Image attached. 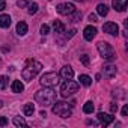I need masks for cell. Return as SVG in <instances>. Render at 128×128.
I'll list each match as a JSON object with an SVG mask.
<instances>
[{"label": "cell", "instance_id": "obj_11", "mask_svg": "<svg viewBox=\"0 0 128 128\" xmlns=\"http://www.w3.org/2000/svg\"><path fill=\"white\" fill-rule=\"evenodd\" d=\"M60 78H65V80H68V78H72V76H74V71H72V68L70 66V65H65L62 70H60Z\"/></svg>", "mask_w": 128, "mask_h": 128}, {"label": "cell", "instance_id": "obj_20", "mask_svg": "<svg viewBox=\"0 0 128 128\" xmlns=\"http://www.w3.org/2000/svg\"><path fill=\"white\" fill-rule=\"evenodd\" d=\"M23 112H24V114L26 116H32L33 114V112H35V106L33 104H24V107H23Z\"/></svg>", "mask_w": 128, "mask_h": 128}, {"label": "cell", "instance_id": "obj_27", "mask_svg": "<svg viewBox=\"0 0 128 128\" xmlns=\"http://www.w3.org/2000/svg\"><path fill=\"white\" fill-rule=\"evenodd\" d=\"M48 33H50V26H48V24H42V26H41V35L45 36V35H48Z\"/></svg>", "mask_w": 128, "mask_h": 128}, {"label": "cell", "instance_id": "obj_21", "mask_svg": "<svg viewBox=\"0 0 128 128\" xmlns=\"http://www.w3.org/2000/svg\"><path fill=\"white\" fill-rule=\"evenodd\" d=\"M14 125H15V126H27V122H26L23 118L15 116V118H14Z\"/></svg>", "mask_w": 128, "mask_h": 128}, {"label": "cell", "instance_id": "obj_23", "mask_svg": "<svg viewBox=\"0 0 128 128\" xmlns=\"http://www.w3.org/2000/svg\"><path fill=\"white\" fill-rule=\"evenodd\" d=\"M94 110H95V107H94L92 101H88V102L83 106V112H84V113H88V114H89V113H92Z\"/></svg>", "mask_w": 128, "mask_h": 128}, {"label": "cell", "instance_id": "obj_15", "mask_svg": "<svg viewBox=\"0 0 128 128\" xmlns=\"http://www.w3.org/2000/svg\"><path fill=\"white\" fill-rule=\"evenodd\" d=\"M53 27H54L56 33H63V32H65V24H63L62 21H59V20L53 21Z\"/></svg>", "mask_w": 128, "mask_h": 128}, {"label": "cell", "instance_id": "obj_2", "mask_svg": "<svg viewBox=\"0 0 128 128\" xmlns=\"http://www.w3.org/2000/svg\"><path fill=\"white\" fill-rule=\"evenodd\" d=\"M41 70H42V63H41V62H38V60H35V59H27L26 66H24L23 71H21V77H23V80H26V82H32V80L41 72Z\"/></svg>", "mask_w": 128, "mask_h": 128}, {"label": "cell", "instance_id": "obj_16", "mask_svg": "<svg viewBox=\"0 0 128 128\" xmlns=\"http://www.w3.org/2000/svg\"><path fill=\"white\" fill-rule=\"evenodd\" d=\"M11 26V17L2 14L0 15V27H9Z\"/></svg>", "mask_w": 128, "mask_h": 128}, {"label": "cell", "instance_id": "obj_7", "mask_svg": "<svg viewBox=\"0 0 128 128\" xmlns=\"http://www.w3.org/2000/svg\"><path fill=\"white\" fill-rule=\"evenodd\" d=\"M56 11L60 14V15H71L74 11H76V6L72 3H60L56 6Z\"/></svg>", "mask_w": 128, "mask_h": 128}, {"label": "cell", "instance_id": "obj_29", "mask_svg": "<svg viewBox=\"0 0 128 128\" xmlns=\"http://www.w3.org/2000/svg\"><path fill=\"white\" fill-rule=\"evenodd\" d=\"M112 95H113L114 98H116V96H120V98H125V94H124L122 90H113V92H112Z\"/></svg>", "mask_w": 128, "mask_h": 128}, {"label": "cell", "instance_id": "obj_1", "mask_svg": "<svg viewBox=\"0 0 128 128\" xmlns=\"http://www.w3.org/2000/svg\"><path fill=\"white\" fill-rule=\"evenodd\" d=\"M56 98H57L56 90H54L53 88H50V86H44V89H41V90H38V92L35 94V101H36L38 104H41L42 107L51 106V104L56 101Z\"/></svg>", "mask_w": 128, "mask_h": 128}, {"label": "cell", "instance_id": "obj_37", "mask_svg": "<svg viewBox=\"0 0 128 128\" xmlns=\"http://www.w3.org/2000/svg\"><path fill=\"white\" fill-rule=\"evenodd\" d=\"M2 106H3V102H2V101H0V108H2Z\"/></svg>", "mask_w": 128, "mask_h": 128}, {"label": "cell", "instance_id": "obj_6", "mask_svg": "<svg viewBox=\"0 0 128 128\" xmlns=\"http://www.w3.org/2000/svg\"><path fill=\"white\" fill-rule=\"evenodd\" d=\"M60 82V76L57 74V72H45L42 77H41V80H39V83L42 84V86H50V88H53V86H56L57 83Z\"/></svg>", "mask_w": 128, "mask_h": 128}, {"label": "cell", "instance_id": "obj_24", "mask_svg": "<svg viewBox=\"0 0 128 128\" xmlns=\"http://www.w3.org/2000/svg\"><path fill=\"white\" fill-rule=\"evenodd\" d=\"M38 5L36 3H29V8H27V12L30 14V15H33V14H36L38 12Z\"/></svg>", "mask_w": 128, "mask_h": 128}, {"label": "cell", "instance_id": "obj_25", "mask_svg": "<svg viewBox=\"0 0 128 128\" xmlns=\"http://www.w3.org/2000/svg\"><path fill=\"white\" fill-rule=\"evenodd\" d=\"M72 14H74V15H72V18H71V21H72V23H77V21H80V18H82V12H78V11H74Z\"/></svg>", "mask_w": 128, "mask_h": 128}, {"label": "cell", "instance_id": "obj_4", "mask_svg": "<svg viewBox=\"0 0 128 128\" xmlns=\"http://www.w3.org/2000/svg\"><path fill=\"white\" fill-rule=\"evenodd\" d=\"M96 48H98L101 57L106 59V60H113V59L116 57V56H114V48H113L108 42H106V41H100V42L96 44Z\"/></svg>", "mask_w": 128, "mask_h": 128}, {"label": "cell", "instance_id": "obj_28", "mask_svg": "<svg viewBox=\"0 0 128 128\" xmlns=\"http://www.w3.org/2000/svg\"><path fill=\"white\" fill-rule=\"evenodd\" d=\"M18 6L20 8H24V6H29V3H30V0H18Z\"/></svg>", "mask_w": 128, "mask_h": 128}, {"label": "cell", "instance_id": "obj_18", "mask_svg": "<svg viewBox=\"0 0 128 128\" xmlns=\"http://www.w3.org/2000/svg\"><path fill=\"white\" fill-rule=\"evenodd\" d=\"M96 11H98V14H100L101 17H106V15L108 14V6H107L106 3H100V5L96 6Z\"/></svg>", "mask_w": 128, "mask_h": 128}, {"label": "cell", "instance_id": "obj_33", "mask_svg": "<svg viewBox=\"0 0 128 128\" xmlns=\"http://www.w3.org/2000/svg\"><path fill=\"white\" fill-rule=\"evenodd\" d=\"M76 33H77V30H76V29H72V30H70V33H66V35H65V36H66V38H68V39H70V38H71V36H74V35H76Z\"/></svg>", "mask_w": 128, "mask_h": 128}, {"label": "cell", "instance_id": "obj_35", "mask_svg": "<svg viewBox=\"0 0 128 128\" xmlns=\"http://www.w3.org/2000/svg\"><path fill=\"white\" fill-rule=\"evenodd\" d=\"M126 113H128V106H125V107L122 108V116L125 118V116H126Z\"/></svg>", "mask_w": 128, "mask_h": 128}, {"label": "cell", "instance_id": "obj_22", "mask_svg": "<svg viewBox=\"0 0 128 128\" xmlns=\"http://www.w3.org/2000/svg\"><path fill=\"white\" fill-rule=\"evenodd\" d=\"M8 82H9L8 76H2V77H0V90H5L8 88Z\"/></svg>", "mask_w": 128, "mask_h": 128}, {"label": "cell", "instance_id": "obj_32", "mask_svg": "<svg viewBox=\"0 0 128 128\" xmlns=\"http://www.w3.org/2000/svg\"><path fill=\"white\" fill-rule=\"evenodd\" d=\"M89 21H90V23H96V21H98V20H96V15H95V14H90V15H89Z\"/></svg>", "mask_w": 128, "mask_h": 128}, {"label": "cell", "instance_id": "obj_34", "mask_svg": "<svg viewBox=\"0 0 128 128\" xmlns=\"http://www.w3.org/2000/svg\"><path fill=\"white\" fill-rule=\"evenodd\" d=\"M6 8V2H5V0H0V11H3Z\"/></svg>", "mask_w": 128, "mask_h": 128}, {"label": "cell", "instance_id": "obj_31", "mask_svg": "<svg viewBox=\"0 0 128 128\" xmlns=\"http://www.w3.org/2000/svg\"><path fill=\"white\" fill-rule=\"evenodd\" d=\"M110 112H112V113H116V112H118V104H116V102H112V104H110Z\"/></svg>", "mask_w": 128, "mask_h": 128}, {"label": "cell", "instance_id": "obj_5", "mask_svg": "<svg viewBox=\"0 0 128 128\" xmlns=\"http://www.w3.org/2000/svg\"><path fill=\"white\" fill-rule=\"evenodd\" d=\"M77 90H78V83L74 82V80H71V78H68L65 83L62 84V88H60V95L63 98H68V96L74 95Z\"/></svg>", "mask_w": 128, "mask_h": 128}, {"label": "cell", "instance_id": "obj_12", "mask_svg": "<svg viewBox=\"0 0 128 128\" xmlns=\"http://www.w3.org/2000/svg\"><path fill=\"white\" fill-rule=\"evenodd\" d=\"M83 36H84L86 41H92V39L96 36V29L92 27V26H88V27L84 29V32H83Z\"/></svg>", "mask_w": 128, "mask_h": 128}, {"label": "cell", "instance_id": "obj_3", "mask_svg": "<svg viewBox=\"0 0 128 128\" xmlns=\"http://www.w3.org/2000/svg\"><path fill=\"white\" fill-rule=\"evenodd\" d=\"M53 104H54V106H53V113H54L56 116H60V118H63V119H66V118L71 116V113H72L71 104H68V102H65V101H54Z\"/></svg>", "mask_w": 128, "mask_h": 128}, {"label": "cell", "instance_id": "obj_13", "mask_svg": "<svg viewBox=\"0 0 128 128\" xmlns=\"http://www.w3.org/2000/svg\"><path fill=\"white\" fill-rule=\"evenodd\" d=\"M104 77H107V78H112V77H114L116 76V66H113V65H107V66H104Z\"/></svg>", "mask_w": 128, "mask_h": 128}, {"label": "cell", "instance_id": "obj_9", "mask_svg": "<svg viewBox=\"0 0 128 128\" xmlns=\"http://www.w3.org/2000/svg\"><path fill=\"white\" fill-rule=\"evenodd\" d=\"M126 5H128V0H113L112 2L113 9L118 11V12H124L126 9Z\"/></svg>", "mask_w": 128, "mask_h": 128}, {"label": "cell", "instance_id": "obj_26", "mask_svg": "<svg viewBox=\"0 0 128 128\" xmlns=\"http://www.w3.org/2000/svg\"><path fill=\"white\" fill-rule=\"evenodd\" d=\"M80 60H82V63H83L84 66H88V65H89V62H90V59H89L88 54H82V56H80Z\"/></svg>", "mask_w": 128, "mask_h": 128}, {"label": "cell", "instance_id": "obj_14", "mask_svg": "<svg viewBox=\"0 0 128 128\" xmlns=\"http://www.w3.org/2000/svg\"><path fill=\"white\" fill-rule=\"evenodd\" d=\"M27 30H29V27H27V24H26L24 21H20V23L17 24V35L24 36V35L27 33Z\"/></svg>", "mask_w": 128, "mask_h": 128}, {"label": "cell", "instance_id": "obj_10", "mask_svg": "<svg viewBox=\"0 0 128 128\" xmlns=\"http://www.w3.org/2000/svg\"><path fill=\"white\" fill-rule=\"evenodd\" d=\"M98 120H100L102 125H110V124L114 120V116H112V114H107V113H102V112H100V113H98Z\"/></svg>", "mask_w": 128, "mask_h": 128}, {"label": "cell", "instance_id": "obj_8", "mask_svg": "<svg viewBox=\"0 0 128 128\" xmlns=\"http://www.w3.org/2000/svg\"><path fill=\"white\" fill-rule=\"evenodd\" d=\"M102 30H104L106 33L112 35V36H118V35H119V27H118V24H116V23H112V21L104 23V24H102Z\"/></svg>", "mask_w": 128, "mask_h": 128}, {"label": "cell", "instance_id": "obj_30", "mask_svg": "<svg viewBox=\"0 0 128 128\" xmlns=\"http://www.w3.org/2000/svg\"><path fill=\"white\" fill-rule=\"evenodd\" d=\"M5 125H8V118L0 116V126H5Z\"/></svg>", "mask_w": 128, "mask_h": 128}, {"label": "cell", "instance_id": "obj_19", "mask_svg": "<svg viewBox=\"0 0 128 128\" xmlns=\"http://www.w3.org/2000/svg\"><path fill=\"white\" fill-rule=\"evenodd\" d=\"M78 80H80V83H82L83 86H86V88L92 84V78H90L89 76H86V74H82V76L78 77Z\"/></svg>", "mask_w": 128, "mask_h": 128}, {"label": "cell", "instance_id": "obj_36", "mask_svg": "<svg viewBox=\"0 0 128 128\" xmlns=\"http://www.w3.org/2000/svg\"><path fill=\"white\" fill-rule=\"evenodd\" d=\"M88 125H98V124H96L95 120H90V119H89V120H88Z\"/></svg>", "mask_w": 128, "mask_h": 128}, {"label": "cell", "instance_id": "obj_17", "mask_svg": "<svg viewBox=\"0 0 128 128\" xmlns=\"http://www.w3.org/2000/svg\"><path fill=\"white\" fill-rule=\"evenodd\" d=\"M24 90V86H23V83L20 82V80H15V82H12V92H15V94H20V92H23Z\"/></svg>", "mask_w": 128, "mask_h": 128}]
</instances>
